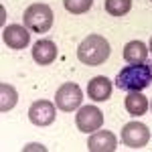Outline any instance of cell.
<instances>
[{
  "instance_id": "obj_9",
  "label": "cell",
  "mask_w": 152,
  "mask_h": 152,
  "mask_svg": "<svg viewBox=\"0 0 152 152\" xmlns=\"http://www.w3.org/2000/svg\"><path fill=\"white\" fill-rule=\"evenodd\" d=\"M87 148L91 152H114L118 148V138L110 130H95L87 142Z\"/></svg>"
},
{
  "instance_id": "obj_17",
  "label": "cell",
  "mask_w": 152,
  "mask_h": 152,
  "mask_svg": "<svg viewBox=\"0 0 152 152\" xmlns=\"http://www.w3.org/2000/svg\"><path fill=\"white\" fill-rule=\"evenodd\" d=\"M148 51L152 53V37H150V45H148Z\"/></svg>"
},
{
  "instance_id": "obj_18",
  "label": "cell",
  "mask_w": 152,
  "mask_h": 152,
  "mask_svg": "<svg viewBox=\"0 0 152 152\" xmlns=\"http://www.w3.org/2000/svg\"><path fill=\"white\" fill-rule=\"evenodd\" d=\"M150 107H152V104H150Z\"/></svg>"
},
{
  "instance_id": "obj_11",
  "label": "cell",
  "mask_w": 152,
  "mask_h": 152,
  "mask_svg": "<svg viewBox=\"0 0 152 152\" xmlns=\"http://www.w3.org/2000/svg\"><path fill=\"white\" fill-rule=\"evenodd\" d=\"M87 95L94 102H105L112 95V81L105 75H97L87 83Z\"/></svg>"
},
{
  "instance_id": "obj_8",
  "label": "cell",
  "mask_w": 152,
  "mask_h": 152,
  "mask_svg": "<svg viewBox=\"0 0 152 152\" xmlns=\"http://www.w3.org/2000/svg\"><path fill=\"white\" fill-rule=\"evenodd\" d=\"M2 41L4 45L10 49H24L31 41V33L26 26H20V24H8L4 31H2Z\"/></svg>"
},
{
  "instance_id": "obj_4",
  "label": "cell",
  "mask_w": 152,
  "mask_h": 152,
  "mask_svg": "<svg viewBox=\"0 0 152 152\" xmlns=\"http://www.w3.org/2000/svg\"><path fill=\"white\" fill-rule=\"evenodd\" d=\"M83 102V91L77 83H63L55 94V105L61 112H73Z\"/></svg>"
},
{
  "instance_id": "obj_16",
  "label": "cell",
  "mask_w": 152,
  "mask_h": 152,
  "mask_svg": "<svg viewBox=\"0 0 152 152\" xmlns=\"http://www.w3.org/2000/svg\"><path fill=\"white\" fill-rule=\"evenodd\" d=\"M91 4H94V0H63L65 10L71 14H83L91 8Z\"/></svg>"
},
{
  "instance_id": "obj_15",
  "label": "cell",
  "mask_w": 152,
  "mask_h": 152,
  "mask_svg": "<svg viewBox=\"0 0 152 152\" xmlns=\"http://www.w3.org/2000/svg\"><path fill=\"white\" fill-rule=\"evenodd\" d=\"M132 8V0H105V10L112 16H126Z\"/></svg>"
},
{
  "instance_id": "obj_2",
  "label": "cell",
  "mask_w": 152,
  "mask_h": 152,
  "mask_svg": "<svg viewBox=\"0 0 152 152\" xmlns=\"http://www.w3.org/2000/svg\"><path fill=\"white\" fill-rule=\"evenodd\" d=\"M110 57V43L102 35L85 37L77 47V59L87 67H97Z\"/></svg>"
},
{
  "instance_id": "obj_6",
  "label": "cell",
  "mask_w": 152,
  "mask_h": 152,
  "mask_svg": "<svg viewBox=\"0 0 152 152\" xmlns=\"http://www.w3.org/2000/svg\"><path fill=\"white\" fill-rule=\"evenodd\" d=\"M75 124H77L79 132L94 134L95 130H99L104 126V114L95 105H83V107H79V112L75 114Z\"/></svg>"
},
{
  "instance_id": "obj_7",
  "label": "cell",
  "mask_w": 152,
  "mask_h": 152,
  "mask_svg": "<svg viewBox=\"0 0 152 152\" xmlns=\"http://www.w3.org/2000/svg\"><path fill=\"white\" fill-rule=\"evenodd\" d=\"M55 116H57L55 104L49 102V99L33 102V105L28 107V120H31L35 126H51V124L55 122Z\"/></svg>"
},
{
  "instance_id": "obj_3",
  "label": "cell",
  "mask_w": 152,
  "mask_h": 152,
  "mask_svg": "<svg viewBox=\"0 0 152 152\" xmlns=\"http://www.w3.org/2000/svg\"><path fill=\"white\" fill-rule=\"evenodd\" d=\"M24 26L31 33H49L53 26V10L47 4H31L24 10Z\"/></svg>"
},
{
  "instance_id": "obj_5",
  "label": "cell",
  "mask_w": 152,
  "mask_h": 152,
  "mask_svg": "<svg viewBox=\"0 0 152 152\" xmlns=\"http://www.w3.org/2000/svg\"><path fill=\"white\" fill-rule=\"evenodd\" d=\"M122 142L132 150H140L150 142V130L142 122H128L122 130Z\"/></svg>"
},
{
  "instance_id": "obj_10",
  "label": "cell",
  "mask_w": 152,
  "mask_h": 152,
  "mask_svg": "<svg viewBox=\"0 0 152 152\" xmlns=\"http://www.w3.org/2000/svg\"><path fill=\"white\" fill-rule=\"evenodd\" d=\"M33 59L39 65H51L57 59V45L51 39H41L33 47Z\"/></svg>"
},
{
  "instance_id": "obj_1",
  "label": "cell",
  "mask_w": 152,
  "mask_h": 152,
  "mask_svg": "<svg viewBox=\"0 0 152 152\" xmlns=\"http://www.w3.org/2000/svg\"><path fill=\"white\" fill-rule=\"evenodd\" d=\"M152 83V65L146 63H130L118 71L116 87L124 91H142Z\"/></svg>"
},
{
  "instance_id": "obj_14",
  "label": "cell",
  "mask_w": 152,
  "mask_h": 152,
  "mask_svg": "<svg viewBox=\"0 0 152 152\" xmlns=\"http://www.w3.org/2000/svg\"><path fill=\"white\" fill-rule=\"evenodd\" d=\"M18 102V94H16V89L8 85V83H2L0 85V112H8L12 110L14 105Z\"/></svg>"
},
{
  "instance_id": "obj_12",
  "label": "cell",
  "mask_w": 152,
  "mask_h": 152,
  "mask_svg": "<svg viewBox=\"0 0 152 152\" xmlns=\"http://www.w3.org/2000/svg\"><path fill=\"white\" fill-rule=\"evenodd\" d=\"M124 105H126V112L130 116H144L148 112V99L140 94V91H128L126 99H124Z\"/></svg>"
},
{
  "instance_id": "obj_13",
  "label": "cell",
  "mask_w": 152,
  "mask_h": 152,
  "mask_svg": "<svg viewBox=\"0 0 152 152\" xmlns=\"http://www.w3.org/2000/svg\"><path fill=\"white\" fill-rule=\"evenodd\" d=\"M148 57V47L142 41H130L124 47V59L128 63H146Z\"/></svg>"
}]
</instances>
